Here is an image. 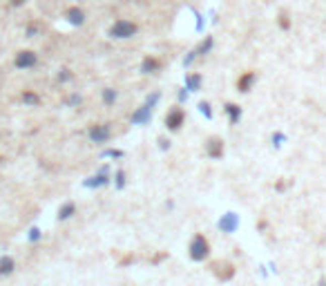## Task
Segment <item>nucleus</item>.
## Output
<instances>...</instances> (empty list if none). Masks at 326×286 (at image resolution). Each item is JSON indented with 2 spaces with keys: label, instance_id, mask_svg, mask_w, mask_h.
Wrapping results in <instances>:
<instances>
[{
  "label": "nucleus",
  "instance_id": "nucleus-1",
  "mask_svg": "<svg viewBox=\"0 0 326 286\" xmlns=\"http://www.w3.org/2000/svg\"><path fill=\"white\" fill-rule=\"evenodd\" d=\"M208 255H210L208 239H206L204 235H194L192 242H190V257H192L194 262H204Z\"/></svg>",
  "mask_w": 326,
  "mask_h": 286
},
{
  "label": "nucleus",
  "instance_id": "nucleus-2",
  "mask_svg": "<svg viewBox=\"0 0 326 286\" xmlns=\"http://www.w3.org/2000/svg\"><path fill=\"white\" fill-rule=\"evenodd\" d=\"M137 34V25L130 23V20H116L110 27V36L112 38H130V36Z\"/></svg>",
  "mask_w": 326,
  "mask_h": 286
},
{
  "label": "nucleus",
  "instance_id": "nucleus-3",
  "mask_svg": "<svg viewBox=\"0 0 326 286\" xmlns=\"http://www.w3.org/2000/svg\"><path fill=\"white\" fill-rule=\"evenodd\" d=\"M38 63V56L34 54L32 49H23L16 54V59H14V65L18 67V70H32V67Z\"/></svg>",
  "mask_w": 326,
  "mask_h": 286
},
{
  "label": "nucleus",
  "instance_id": "nucleus-4",
  "mask_svg": "<svg viewBox=\"0 0 326 286\" xmlns=\"http://www.w3.org/2000/svg\"><path fill=\"white\" fill-rule=\"evenodd\" d=\"M110 134H112V130H110V126H105V123H103V126H94L90 130V139L94 143H105L107 139H110Z\"/></svg>",
  "mask_w": 326,
  "mask_h": 286
},
{
  "label": "nucleus",
  "instance_id": "nucleus-5",
  "mask_svg": "<svg viewBox=\"0 0 326 286\" xmlns=\"http://www.w3.org/2000/svg\"><path fill=\"white\" fill-rule=\"evenodd\" d=\"M237 226H239V217H237L235 212H226V215L219 219V228L224 233H235Z\"/></svg>",
  "mask_w": 326,
  "mask_h": 286
},
{
  "label": "nucleus",
  "instance_id": "nucleus-6",
  "mask_svg": "<svg viewBox=\"0 0 326 286\" xmlns=\"http://www.w3.org/2000/svg\"><path fill=\"white\" fill-rule=\"evenodd\" d=\"M183 119H185L183 110H172V112H168V117H165V126H168L170 130H179L181 126H183Z\"/></svg>",
  "mask_w": 326,
  "mask_h": 286
},
{
  "label": "nucleus",
  "instance_id": "nucleus-7",
  "mask_svg": "<svg viewBox=\"0 0 326 286\" xmlns=\"http://www.w3.org/2000/svg\"><path fill=\"white\" fill-rule=\"evenodd\" d=\"M150 117H152V105H150V103H146V105H143L141 110H137V112L132 114V123L146 126V123L150 121Z\"/></svg>",
  "mask_w": 326,
  "mask_h": 286
},
{
  "label": "nucleus",
  "instance_id": "nucleus-8",
  "mask_svg": "<svg viewBox=\"0 0 326 286\" xmlns=\"http://www.w3.org/2000/svg\"><path fill=\"white\" fill-rule=\"evenodd\" d=\"M14 268H16V262H14V257H9V255L0 257V277H7V275H12Z\"/></svg>",
  "mask_w": 326,
  "mask_h": 286
},
{
  "label": "nucleus",
  "instance_id": "nucleus-9",
  "mask_svg": "<svg viewBox=\"0 0 326 286\" xmlns=\"http://www.w3.org/2000/svg\"><path fill=\"white\" fill-rule=\"evenodd\" d=\"M65 18L70 20L72 25H83V20H85V14H83L79 7H72V9H67Z\"/></svg>",
  "mask_w": 326,
  "mask_h": 286
},
{
  "label": "nucleus",
  "instance_id": "nucleus-10",
  "mask_svg": "<svg viewBox=\"0 0 326 286\" xmlns=\"http://www.w3.org/2000/svg\"><path fill=\"white\" fill-rule=\"evenodd\" d=\"M208 154L210 157H221V154H224V143L219 141V139H210L208 141Z\"/></svg>",
  "mask_w": 326,
  "mask_h": 286
},
{
  "label": "nucleus",
  "instance_id": "nucleus-11",
  "mask_svg": "<svg viewBox=\"0 0 326 286\" xmlns=\"http://www.w3.org/2000/svg\"><path fill=\"white\" fill-rule=\"evenodd\" d=\"M252 81H255V74H252V72H248V74H244V76L239 79L237 87H239L241 92H248V90H250V85H252Z\"/></svg>",
  "mask_w": 326,
  "mask_h": 286
},
{
  "label": "nucleus",
  "instance_id": "nucleus-12",
  "mask_svg": "<svg viewBox=\"0 0 326 286\" xmlns=\"http://www.w3.org/2000/svg\"><path fill=\"white\" fill-rule=\"evenodd\" d=\"M74 210H76L74 204H63V206H60V210H58V219H60V221L70 219V217L74 215Z\"/></svg>",
  "mask_w": 326,
  "mask_h": 286
},
{
  "label": "nucleus",
  "instance_id": "nucleus-13",
  "mask_svg": "<svg viewBox=\"0 0 326 286\" xmlns=\"http://www.w3.org/2000/svg\"><path fill=\"white\" fill-rule=\"evenodd\" d=\"M199 85H201V76H188V79H185V87H188L190 92H197Z\"/></svg>",
  "mask_w": 326,
  "mask_h": 286
},
{
  "label": "nucleus",
  "instance_id": "nucleus-14",
  "mask_svg": "<svg viewBox=\"0 0 326 286\" xmlns=\"http://www.w3.org/2000/svg\"><path fill=\"white\" fill-rule=\"evenodd\" d=\"M23 103H27V105H38L40 103V98H38V94H34V92H23Z\"/></svg>",
  "mask_w": 326,
  "mask_h": 286
},
{
  "label": "nucleus",
  "instance_id": "nucleus-15",
  "mask_svg": "<svg viewBox=\"0 0 326 286\" xmlns=\"http://www.w3.org/2000/svg\"><path fill=\"white\" fill-rule=\"evenodd\" d=\"M226 112L230 114V123H237V121H239L241 112H239V107H237V105H232V103H228V105H226Z\"/></svg>",
  "mask_w": 326,
  "mask_h": 286
},
{
  "label": "nucleus",
  "instance_id": "nucleus-16",
  "mask_svg": "<svg viewBox=\"0 0 326 286\" xmlns=\"http://www.w3.org/2000/svg\"><path fill=\"white\" fill-rule=\"evenodd\" d=\"M103 184H107V177H105V175L92 177L90 181H85V186H90V188H94V186H103Z\"/></svg>",
  "mask_w": 326,
  "mask_h": 286
},
{
  "label": "nucleus",
  "instance_id": "nucleus-17",
  "mask_svg": "<svg viewBox=\"0 0 326 286\" xmlns=\"http://www.w3.org/2000/svg\"><path fill=\"white\" fill-rule=\"evenodd\" d=\"M157 67H159V61H154V59H146V61H143V72H146V74L154 72Z\"/></svg>",
  "mask_w": 326,
  "mask_h": 286
},
{
  "label": "nucleus",
  "instance_id": "nucleus-18",
  "mask_svg": "<svg viewBox=\"0 0 326 286\" xmlns=\"http://www.w3.org/2000/svg\"><path fill=\"white\" fill-rule=\"evenodd\" d=\"M103 101H105V103H114L116 101V92L114 90H105V92H103Z\"/></svg>",
  "mask_w": 326,
  "mask_h": 286
},
{
  "label": "nucleus",
  "instance_id": "nucleus-19",
  "mask_svg": "<svg viewBox=\"0 0 326 286\" xmlns=\"http://www.w3.org/2000/svg\"><path fill=\"white\" fill-rule=\"evenodd\" d=\"M210 47H212V38H206V43L201 45V47H199V51H197V54H206V51H208Z\"/></svg>",
  "mask_w": 326,
  "mask_h": 286
},
{
  "label": "nucleus",
  "instance_id": "nucleus-20",
  "mask_svg": "<svg viewBox=\"0 0 326 286\" xmlns=\"http://www.w3.org/2000/svg\"><path fill=\"white\" fill-rule=\"evenodd\" d=\"M40 239V231L38 228H32V231H29V242H38Z\"/></svg>",
  "mask_w": 326,
  "mask_h": 286
},
{
  "label": "nucleus",
  "instance_id": "nucleus-21",
  "mask_svg": "<svg viewBox=\"0 0 326 286\" xmlns=\"http://www.w3.org/2000/svg\"><path fill=\"white\" fill-rule=\"evenodd\" d=\"M199 110L204 112V114H206V117H208V119L212 117V112H210V105H208V103H201V105H199Z\"/></svg>",
  "mask_w": 326,
  "mask_h": 286
},
{
  "label": "nucleus",
  "instance_id": "nucleus-22",
  "mask_svg": "<svg viewBox=\"0 0 326 286\" xmlns=\"http://www.w3.org/2000/svg\"><path fill=\"white\" fill-rule=\"evenodd\" d=\"M70 79H72V74H70L67 70H63V72L58 74V81H60V83H65V81H70Z\"/></svg>",
  "mask_w": 326,
  "mask_h": 286
},
{
  "label": "nucleus",
  "instance_id": "nucleus-23",
  "mask_svg": "<svg viewBox=\"0 0 326 286\" xmlns=\"http://www.w3.org/2000/svg\"><path fill=\"white\" fill-rule=\"evenodd\" d=\"M36 32H38V27H36V25H29V27H27V36H29V38H34Z\"/></svg>",
  "mask_w": 326,
  "mask_h": 286
},
{
  "label": "nucleus",
  "instance_id": "nucleus-24",
  "mask_svg": "<svg viewBox=\"0 0 326 286\" xmlns=\"http://www.w3.org/2000/svg\"><path fill=\"white\" fill-rule=\"evenodd\" d=\"M70 103H72V105H76V103H81V96H76V94H74V96L70 98Z\"/></svg>",
  "mask_w": 326,
  "mask_h": 286
}]
</instances>
